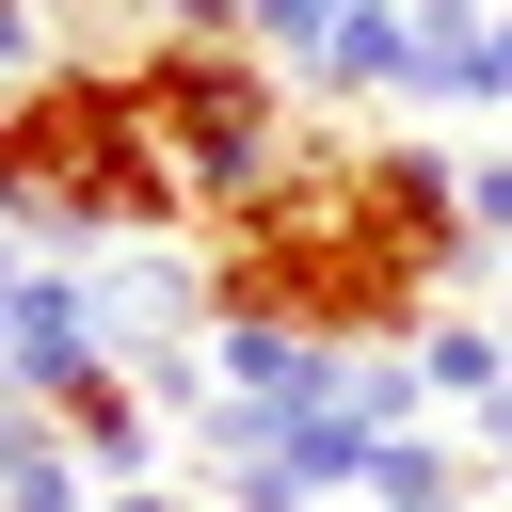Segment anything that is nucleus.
Wrapping results in <instances>:
<instances>
[{
  "instance_id": "f257e3e1",
  "label": "nucleus",
  "mask_w": 512,
  "mask_h": 512,
  "mask_svg": "<svg viewBox=\"0 0 512 512\" xmlns=\"http://www.w3.org/2000/svg\"><path fill=\"white\" fill-rule=\"evenodd\" d=\"M0 224H32L48 256L192 224V176H176V144H160L128 64H48L32 96H0Z\"/></svg>"
},
{
  "instance_id": "f03ea898",
  "label": "nucleus",
  "mask_w": 512,
  "mask_h": 512,
  "mask_svg": "<svg viewBox=\"0 0 512 512\" xmlns=\"http://www.w3.org/2000/svg\"><path fill=\"white\" fill-rule=\"evenodd\" d=\"M128 80H144L192 208H240V192H272V176L304 160V144H288V96H304V80H288L272 48H240V32H144Z\"/></svg>"
},
{
  "instance_id": "7ed1b4c3",
  "label": "nucleus",
  "mask_w": 512,
  "mask_h": 512,
  "mask_svg": "<svg viewBox=\"0 0 512 512\" xmlns=\"http://www.w3.org/2000/svg\"><path fill=\"white\" fill-rule=\"evenodd\" d=\"M64 272H80V304H96V336H112V368H160V352H192V336L224 320V288H208V256H176V240H80Z\"/></svg>"
},
{
  "instance_id": "20e7f679",
  "label": "nucleus",
  "mask_w": 512,
  "mask_h": 512,
  "mask_svg": "<svg viewBox=\"0 0 512 512\" xmlns=\"http://www.w3.org/2000/svg\"><path fill=\"white\" fill-rule=\"evenodd\" d=\"M112 368V336H96V304H80V272L48 256L32 288H16V320H0V400H32V416H64L80 384Z\"/></svg>"
},
{
  "instance_id": "39448f33",
  "label": "nucleus",
  "mask_w": 512,
  "mask_h": 512,
  "mask_svg": "<svg viewBox=\"0 0 512 512\" xmlns=\"http://www.w3.org/2000/svg\"><path fill=\"white\" fill-rule=\"evenodd\" d=\"M304 96H320V112H400V96H416V0H336Z\"/></svg>"
},
{
  "instance_id": "423d86ee",
  "label": "nucleus",
  "mask_w": 512,
  "mask_h": 512,
  "mask_svg": "<svg viewBox=\"0 0 512 512\" xmlns=\"http://www.w3.org/2000/svg\"><path fill=\"white\" fill-rule=\"evenodd\" d=\"M400 112H512L496 80V0H416V96Z\"/></svg>"
},
{
  "instance_id": "0eeeda50",
  "label": "nucleus",
  "mask_w": 512,
  "mask_h": 512,
  "mask_svg": "<svg viewBox=\"0 0 512 512\" xmlns=\"http://www.w3.org/2000/svg\"><path fill=\"white\" fill-rule=\"evenodd\" d=\"M112 480H96V448L64 432V416H32V400H0V512H96Z\"/></svg>"
},
{
  "instance_id": "6e6552de",
  "label": "nucleus",
  "mask_w": 512,
  "mask_h": 512,
  "mask_svg": "<svg viewBox=\"0 0 512 512\" xmlns=\"http://www.w3.org/2000/svg\"><path fill=\"white\" fill-rule=\"evenodd\" d=\"M352 512H480V432H384V464H368V496Z\"/></svg>"
},
{
  "instance_id": "1a4fd4ad",
  "label": "nucleus",
  "mask_w": 512,
  "mask_h": 512,
  "mask_svg": "<svg viewBox=\"0 0 512 512\" xmlns=\"http://www.w3.org/2000/svg\"><path fill=\"white\" fill-rule=\"evenodd\" d=\"M416 384H432V416H480V400L512 384V336H496L480 304H432V320H416Z\"/></svg>"
},
{
  "instance_id": "9d476101",
  "label": "nucleus",
  "mask_w": 512,
  "mask_h": 512,
  "mask_svg": "<svg viewBox=\"0 0 512 512\" xmlns=\"http://www.w3.org/2000/svg\"><path fill=\"white\" fill-rule=\"evenodd\" d=\"M64 432L96 448V480H160V400H144V368H96V384L64 400Z\"/></svg>"
},
{
  "instance_id": "9b49d317",
  "label": "nucleus",
  "mask_w": 512,
  "mask_h": 512,
  "mask_svg": "<svg viewBox=\"0 0 512 512\" xmlns=\"http://www.w3.org/2000/svg\"><path fill=\"white\" fill-rule=\"evenodd\" d=\"M464 224H480L496 272H512V144H464Z\"/></svg>"
},
{
  "instance_id": "f8f14e48",
  "label": "nucleus",
  "mask_w": 512,
  "mask_h": 512,
  "mask_svg": "<svg viewBox=\"0 0 512 512\" xmlns=\"http://www.w3.org/2000/svg\"><path fill=\"white\" fill-rule=\"evenodd\" d=\"M32 272H48V240H32V224H0V320H16V288H32Z\"/></svg>"
},
{
  "instance_id": "ddd939ff",
  "label": "nucleus",
  "mask_w": 512,
  "mask_h": 512,
  "mask_svg": "<svg viewBox=\"0 0 512 512\" xmlns=\"http://www.w3.org/2000/svg\"><path fill=\"white\" fill-rule=\"evenodd\" d=\"M464 432H480V464H496V480H512V384H496V400H480V416H464Z\"/></svg>"
},
{
  "instance_id": "4468645a",
  "label": "nucleus",
  "mask_w": 512,
  "mask_h": 512,
  "mask_svg": "<svg viewBox=\"0 0 512 512\" xmlns=\"http://www.w3.org/2000/svg\"><path fill=\"white\" fill-rule=\"evenodd\" d=\"M96 512H208V496H176V480H112Z\"/></svg>"
},
{
  "instance_id": "2eb2a0df",
  "label": "nucleus",
  "mask_w": 512,
  "mask_h": 512,
  "mask_svg": "<svg viewBox=\"0 0 512 512\" xmlns=\"http://www.w3.org/2000/svg\"><path fill=\"white\" fill-rule=\"evenodd\" d=\"M480 512H512V480H496V496H480Z\"/></svg>"
},
{
  "instance_id": "dca6fc26",
  "label": "nucleus",
  "mask_w": 512,
  "mask_h": 512,
  "mask_svg": "<svg viewBox=\"0 0 512 512\" xmlns=\"http://www.w3.org/2000/svg\"><path fill=\"white\" fill-rule=\"evenodd\" d=\"M304 512H352V496H304Z\"/></svg>"
}]
</instances>
